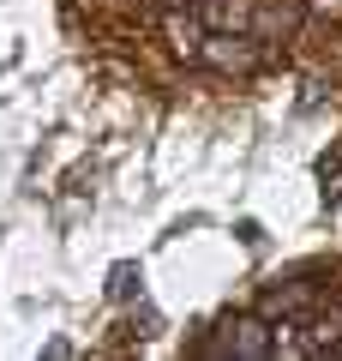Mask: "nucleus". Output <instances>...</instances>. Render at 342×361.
<instances>
[{"label": "nucleus", "mask_w": 342, "mask_h": 361, "mask_svg": "<svg viewBox=\"0 0 342 361\" xmlns=\"http://www.w3.org/2000/svg\"><path fill=\"white\" fill-rule=\"evenodd\" d=\"M216 355H241V361H258V355H277V337H270L265 319H253V313H234V319L222 325V343H210Z\"/></svg>", "instance_id": "obj_1"}, {"label": "nucleus", "mask_w": 342, "mask_h": 361, "mask_svg": "<svg viewBox=\"0 0 342 361\" xmlns=\"http://www.w3.org/2000/svg\"><path fill=\"white\" fill-rule=\"evenodd\" d=\"M198 61H210L216 73H253L258 66V37L253 30H210Z\"/></svg>", "instance_id": "obj_2"}, {"label": "nucleus", "mask_w": 342, "mask_h": 361, "mask_svg": "<svg viewBox=\"0 0 342 361\" xmlns=\"http://www.w3.org/2000/svg\"><path fill=\"white\" fill-rule=\"evenodd\" d=\"M198 13H204L210 30H253L258 0H198Z\"/></svg>", "instance_id": "obj_3"}, {"label": "nucleus", "mask_w": 342, "mask_h": 361, "mask_svg": "<svg viewBox=\"0 0 342 361\" xmlns=\"http://www.w3.org/2000/svg\"><path fill=\"white\" fill-rule=\"evenodd\" d=\"M168 42H175V54H204V42H210V25H204V13H168Z\"/></svg>", "instance_id": "obj_4"}, {"label": "nucleus", "mask_w": 342, "mask_h": 361, "mask_svg": "<svg viewBox=\"0 0 342 361\" xmlns=\"http://www.w3.org/2000/svg\"><path fill=\"white\" fill-rule=\"evenodd\" d=\"M139 289H144V271L132 265V259H120V265L108 271V301H132Z\"/></svg>", "instance_id": "obj_5"}, {"label": "nucleus", "mask_w": 342, "mask_h": 361, "mask_svg": "<svg viewBox=\"0 0 342 361\" xmlns=\"http://www.w3.org/2000/svg\"><path fill=\"white\" fill-rule=\"evenodd\" d=\"M300 301H306V289H270V295H265V313L277 319V313H294Z\"/></svg>", "instance_id": "obj_6"}, {"label": "nucleus", "mask_w": 342, "mask_h": 361, "mask_svg": "<svg viewBox=\"0 0 342 361\" xmlns=\"http://www.w3.org/2000/svg\"><path fill=\"white\" fill-rule=\"evenodd\" d=\"M306 13H318V18H342V0H306Z\"/></svg>", "instance_id": "obj_7"}, {"label": "nucleus", "mask_w": 342, "mask_h": 361, "mask_svg": "<svg viewBox=\"0 0 342 361\" xmlns=\"http://www.w3.org/2000/svg\"><path fill=\"white\" fill-rule=\"evenodd\" d=\"M151 6H163V13H186V6H198V0H151Z\"/></svg>", "instance_id": "obj_8"}]
</instances>
